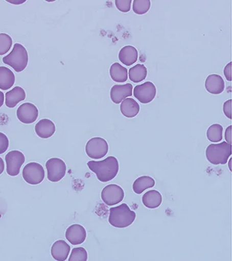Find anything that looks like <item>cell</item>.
Returning a JSON list of instances; mask_svg holds the SVG:
<instances>
[{"label":"cell","mask_w":232,"mask_h":261,"mask_svg":"<svg viewBox=\"0 0 232 261\" xmlns=\"http://www.w3.org/2000/svg\"><path fill=\"white\" fill-rule=\"evenodd\" d=\"M22 175L27 184L38 185L43 181L45 178V171L41 164L36 162H31L25 166Z\"/></svg>","instance_id":"obj_6"},{"label":"cell","mask_w":232,"mask_h":261,"mask_svg":"<svg viewBox=\"0 0 232 261\" xmlns=\"http://www.w3.org/2000/svg\"><path fill=\"white\" fill-rule=\"evenodd\" d=\"M231 126L229 125L228 127L226 128L225 132V139L226 142H228V144H230L231 143Z\"/></svg>","instance_id":"obj_33"},{"label":"cell","mask_w":232,"mask_h":261,"mask_svg":"<svg viewBox=\"0 0 232 261\" xmlns=\"http://www.w3.org/2000/svg\"><path fill=\"white\" fill-rule=\"evenodd\" d=\"M231 155V144L223 142L209 145L206 150L207 160L214 165L226 164Z\"/></svg>","instance_id":"obj_4"},{"label":"cell","mask_w":232,"mask_h":261,"mask_svg":"<svg viewBox=\"0 0 232 261\" xmlns=\"http://www.w3.org/2000/svg\"><path fill=\"white\" fill-rule=\"evenodd\" d=\"M122 114L127 118H134L140 112L139 104L132 98H127L123 100L120 106Z\"/></svg>","instance_id":"obj_19"},{"label":"cell","mask_w":232,"mask_h":261,"mask_svg":"<svg viewBox=\"0 0 232 261\" xmlns=\"http://www.w3.org/2000/svg\"><path fill=\"white\" fill-rule=\"evenodd\" d=\"M128 75H129L130 80L132 82L139 83L146 79L147 69L144 65L137 64L129 69V73Z\"/></svg>","instance_id":"obj_24"},{"label":"cell","mask_w":232,"mask_h":261,"mask_svg":"<svg viewBox=\"0 0 232 261\" xmlns=\"http://www.w3.org/2000/svg\"><path fill=\"white\" fill-rule=\"evenodd\" d=\"M71 251V246L64 240H58L51 248V254L56 260L65 261L67 259Z\"/></svg>","instance_id":"obj_15"},{"label":"cell","mask_w":232,"mask_h":261,"mask_svg":"<svg viewBox=\"0 0 232 261\" xmlns=\"http://www.w3.org/2000/svg\"><path fill=\"white\" fill-rule=\"evenodd\" d=\"M15 75L12 70L5 66H0V89L9 90L15 83Z\"/></svg>","instance_id":"obj_21"},{"label":"cell","mask_w":232,"mask_h":261,"mask_svg":"<svg viewBox=\"0 0 232 261\" xmlns=\"http://www.w3.org/2000/svg\"><path fill=\"white\" fill-rule=\"evenodd\" d=\"M138 53L134 46L128 45L121 49L119 60L126 66H131L137 61Z\"/></svg>","instance_id":"obj_18"},{"label":"cell","mask_w":232,"mask_h":261,"mask_svg":"<svg viewBox=\"0 0 232 261\" xmlns=\"http://www.w3.org/2000/svg\"><path fill=\"white\" fill-rule=\"evenodd\" d=\"M2 61L4 64L13 68L16 72H21L28 65V53L23 45L16 43L11 53L4 57Z\"/></svg>","instance_id":"obj_3"},{"label":"cell","mask_w":232,"mask_h":261,"mask_svg":"<svg viewBox=\"0 0 232 261\" xmlns=\"http://www.w3.org/2000/svg\"><path fill=\"white\" fill-rule=\"evenodd\" d=\"M134 95L142 104H148L154 99L156 95V87L150 81L135 86Z\"/></svg>","instance_id":"obj_10"},{"label":"cell","mask_w":232,"mask_h":261,"mask_svg":"<svg viewBox=\"0 0 232 261\" xmlns=\"http://www.w3.org/2000/svg\"><path fill=\"white\" fill-rule=\"evenodd\" d=\"M155 182L152 177L148 176H141L135 179L133 184L132 189L134 193L141 194L147 189L152 188L155 186Z\"/></svg>","instance_id":"obj_22"},{"label":"cell","mask_w":232,"mask_h":261,"mask_svg":"<svg viewBox=\"0 0 232 261\" xmlns=\"http://www.w3.org/2000/svg\"><path fill=\"white\" fill-rule=\"evenodd\" d=\"M231 159L230 158V159H229V161L228 162L229 168V170H230V171H231Z\"/></svg>","instance_id":"obj_36"},{"label":"cell","mask_w":232,"mask_h":261,"mask_svg":"<svg viewBox=\"0 0 232 261\" xmlns=\"http://www.w3.org/2000/svg\"><path fill=\"white\" fill-rule=\"evenodd\" d=\"M26 93L20 86H16L6 94V105L10 108L16 107L19 102L26 99Z\"/></svg>","instance_id":"obj_17"},{"label":"cell","mask_w":232,"mask_h":261,"mask_svg":"<svg viewBox=\"0 0 232 261\" xmlns=\"http://www.w3.org/2000/svg\"><path fill=\"white\" fill-rule=\"evenodd\" d=\"M36 134L42 139H49L56 132L55 124L49 119H42L35 125Z\"/></svg>","instance_id":"obj_16"},{"label":"cell","mask_w":232,"mask_h":261,"mask_svg":"<svg viewBox=\"0 0 232 261\" xmlns=\"http://www.w3.org/2000/svg\"><path fill=\"white\" fill-rule=\"evenodd\" d=\"M65 238L73 245H81L85 242L86 231L83 226L75 224L66 229Z\"/></svg>","instance_id":"obj_12"},{"label":"cell","mask_w":232,"mask_h":261,"mask_svg":"<svg viewBox=\"0 0 232 261\" xmlns=\"http://www.w3.org/2000/svg\"><path fill=\"white\" fill-rule=\"evenodd\" d=\"M85 151L90 159H102L107 155L108 151V143L103 138H92L86 143Z\"/></svg>","instance_id":"obj_5"},{"label":"cell","mask_w":232,"mask_h":261,"mask_svg":"<svg viewBox=\"0 0 232 261\" xmlns=\"http://www.w3.org/2000/svg\"><path fill=\"white\" fill-rule=\"evenodd\" d=\"M9 141L8 138L3 133L0 132V154H4L8 149Z\"/></svg>","instance_id":"obj_30"},{"label":"cell","mask_w":232,"mask_h":261,"mask_svg":"<svg viewBox=\"0 0 232 261\" xmlns=\"http://www.w3.org/2000/svg\"><path fill=\"white\" fill-rule=\"evenodd\" d=\"M88 168L96 174L101 182L110 181L115 178L119 172V162L114 156H108L102 161H90Z\"/></svg>","instance_id":"obj_1"},{"label":"cell","mask_w":232,"mask_h":261,"mask_svg":"<svg viewBox=\"0 0 232 261\" xmlns=\"http://www.w3.org/2000/svg\"><path fill=\"white\" fill-rule=\"evenodd\" d=\"M111 78L116 83H125L128 80V70L120 63L112 64L110 68Z\"/></svg>","instance_id":"obj_23"},{"label":"cell","mask_w":232,"mask_h":261,"mask_svg":"<svg viewBox=\"0 0 232 261\" xmlns=\"http://www.w3.org/2000/svg\"><path fill=\"white\" fill-rule=\"evenodd\" d=\"M131 0H116L115 4L117 9L122 12H128L131 8Z\"/></svg>","instance_id":"obj_29"},{"label":"cell","mask_w":232,"mask_h":261,"mask_svg":"<svg viewBox=\"0 0 232 261\" xmlns=\"http://www.w3.org/2000/svg\"><path fill=\"white\" fill-rule=\"evenodd\" d=\"M136 218L135 212L130 210L127 204L123 203L115 207L110 208L108 221L115 228H124L131 225Z\"/></svg>","instance_id":"obj_2"},{"label":"cell","mask_w":232,"mask_h":261,"mask_svg":"<svg viewBox=\"0 0 232 261\" xmlns=\"http://www.w3.org/2000/svg\"><path fill=\"white\" fill-rule=\"evenodd\" d=\"M12 45V39L8 34H0V56L7 54L11 49Z\"/></svg>","instance_id":"obj_27"},{"label":"cell","mask_w":232,"mask_h":261,"mask_svg":"<svg viewBox=\"0 0 232 261\" xmlns=\"http://www.w3.org/2000/svg\"><path fill=\"white\" fill-rule=\"evenodd\" d=\"M143 205L150 209L156 208L161 205L162 196L159 192L151 190L147 192L142 197Z\"/></svg>","instance_id":"obj_20"},{"label":"cell","mask_w":232,"mask_h":261,"mask_svg":"<svg viewBox=\"0 0 232 261\" xmlns=\"http://www.w3.org/2000/svg\"><path fill=\"white\" fill-rule=\"evenodd\" d=\"M5 169V164L3 159L0 158V174L3 173Z\"/></svg>","instance_id":"obj_34"},{"label":"cell","mask_w":232,"mask_h":261,"mask_svg":"<svg viewBox=\"0 0 232 261\" xmlns=\"http://www.w3.org/2000/svg\"><path fill=\"white\" fill-rule=\"evenodd\" d=\"M124 197L123 189L115 184L108 185L101 192V199L108 206L115 205L120 203L124 199Z\"/></svg>","instance_id":"obj_8"},{"label":"cell","mask_w":232,"mask_h":261,"mask_svg":"<svg viewBox=\"0 0 232 261\" xmlns=\"http://www.w3.org/2000/svg\"><path fill=\"white\" fill-rule=\"evenodd\" d=\"M48 178L51 182H58L65 176L66 166L65 162L58 158L49 159L45 164Z\"/></svg>","instance_id":"obj_7"},{"label":"cell","mask_w":232,"mask_h":261,"mask_svg":"<svg viewBox=\"0 0 232 261\" xmlns=\"http://www.w3.org/2000/svg\"><path fill=\"white\" fill-rule=\"evenodd\" d=\"M204 85L207 92L213 95L221 94L225 87L223 77L217 74L208 75L206 79Z\"/></svg>","instance_id":"obj_14"},{"label":"cell","mask_w":232,"mask_h":261,"mask_svg":"<svg viewBox=\"0 0 232 261\" xmlns=\"http://www.w3.org/2000/svg\"><path fill=\"white\" fill-rule=\"evenodd\" d=\"M224 74L227 81H231V63H229L224 69Z\"/></svg>","instance_id":"obj_32"},{"label":"cell","mask_w":232,"mask_h":261,"mask_svg":"<svg viewBox=\"0 0 232 261\" xmlns=\"http://www.w3.org/2000/svg\"><path fill=\"white\" fill-rule=\"evenodd\" d=\"M25 161L26 158L21 151H12L8 152L6 156L7 174L11 176H18Z\"/></svg>","instance_id":"obj_9"},{"label":"cell","mask_w":232,"mask_h":261,"mask_svg":"<svg viewBox=\"0 0 232 261\" xmlns=\"http://www.w3.org/2000/svg\"><path fill=\"white\" fill-rule=\"evenodd\" d=\"M5 100V95L4 93L0 91V108L3 106Z\"/></svg>","instance_id":"obj_35"},{"label":"cell","mask_w":232,"mask_h":261,"mask_svg":"<svg viewBox=\"0 0 232 261\" xmlns=\"http://www.w3.org/2000/svg\"><path fill=\"white\" fill-rule=\"evenodd\" d=\"M133 86L131 84L115 85L110 90V98L115 104H120L123 100L132 95Z\"/></svg>","instance_id":"obj_13"},{"label":"cell","mask_w":232,"mask_h":261,"mask_svg":"<svg viewBox=\"0 0 232 261\" xmlns=\"http://www.w3.org/2000/svg\"><path fill=\"white\" fill-rule=\"evenodd\" d=\"M223 112L227 118L231 119V100L226 101L223 105Z\"/></svg>","instance_id":"obj_31"},{"label":"cell","mask_w":232,"mask_h":261,"mask_svg":"<svg viewBox=\"0 0 232 261\" xmlns=\"http://www.w3.org/2000/svg\"><path fill=\"white\" fill-rule=\"evenodd\" d=\"M38 110L35 105L26 102L21 105L17 110L18 120L24 124H33L38 117Z\"/></svg>","instance_id":"obj_11"},{"label":"cell","mask_w":232,"mask_h":261,"mask_svg":"<svg viewBox=\"0 0 232 261\" xmlns=\"http://www.w3.org/2000/svg\"><path fill=\"white\" fill-rule=\"evenodd\" d=\"M88 259V253L85 248L78 247L73 248L69 257V261H86Z\"/></svg>","instance_id":"obj_28"},{"label":"cell","mask_w":232,"mask_h":261,"mask_svg":"<svg viewBox=\"0 0 232 261\" xmlns=\"http://www.w3.org/2000/svg\"><path fill=\"white\" fill-rule=\"evenodd\" d=\"M223 127L220 124H215L210 126L207 130L206 136L212 142H219L223 140Z\"/></svg>","instance_id":"obj_25"},{"label":"cell","mask_w":232,"mask_h":261,"mask_svg":"<svg viewBox=\"0 0 232 261\" xmlns=\"http://www.w3.org/2000/svg\"><path fill=\"white\" fill-rule=\"evenodd\" d=\"M151 6L150 0H134L133 2V11L135 14L142 15L149 11Z\"/></svg>","instance_id":"obj_26"}]
</instances>
